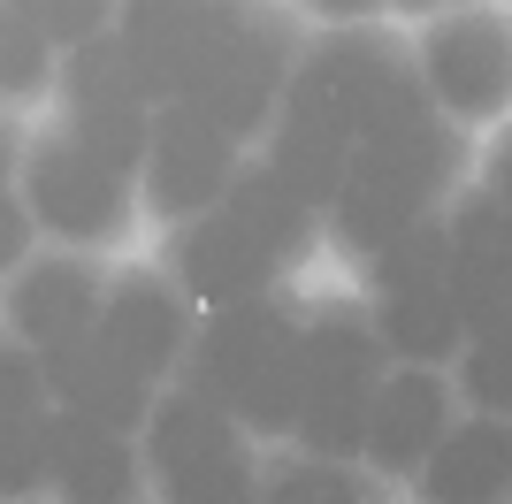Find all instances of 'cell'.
Segmentation results:
<instances>
[{
  "instance_id": "8",
  "label": "cell",
  "mask_w": 512,
  "mask_h": 504,
  "mask_svg": "<svg viewBox=\"0 0 512 504\" xmlns=\"http://www.w3.org/2000/svg\"><path fill=\"white\" fill-rule=\"evenodd\" d=\"M161 275L192 298L199 314L237 306V298L283 291V260H276V252H260L222 207H214V214H192V222H169V237H161Z\"/></svg>"
},
{
  "instance_id": "17",
  "label": "cell",
  "mask_w": 512,
  "mask_h": 504,
  "mask_svg": "<svg viewBox=\"0 0 512 504\" xmlns=\"http://www.w3.org/2000/svg\"><path fill=\"white\" fill-rule=\"evenodd\" d=\"M222 8V0H214ZM276 92H283V69H268L260 54H245V46L222 31L207 54V69H199V84L184 92V107L192 115H207L230 146H245V138H268V123H276Z\"/></svg>"
},
{
  "instance_id": "26",
  "label": "cell",
  "mask_w": 512,
  "mask_h": 504,
  "mask_svg": "<svg viewBox=\"0 0 512 504\" xmlns=\"http://www.w3.org/2000/svg\"><path fill=\"white\" fill-rule=\"evenodd\" d=\"M62 130L92 161H107L115 176L138 184V161H146V138H153V107H85V115H62Z\"/></svg>"
},
{
  "instance_id": "13",
  "label": "cell",
  "mask_w": 512,
  "mask_h": 504,
  "mask_svg": "<svg viewBox=\"0 0 512 504\" xmlns=\"http://www.w3.org/2000/svg\"><path fill=\"white\" fill-rule=\"evenodd\" d=\"M39 367H46V405H62V413L92 420V428H115V436H138V420H146L153 390H161V382H146L100 329L62 344V352H46Z\"/></svg>"
},
{
  "instance_id": "20",
  "label": "cell",
  "mask_w": 512,
  "mask_h": 504,
  "mask_svg": "<svg viewBox=\"0 0 512 504\" xmlns=\"http://www.w3.org/2000/svg\"><path fill=\"white\" fill-rule=\"evenodd\" d=\"M222 214H230V222H237L245 237H253L260 252H276L283 268H299L306 252L321 245V214L306 207V199H299L291 184H283V176H276L268 161H260V153H253V161H237V168H230Z\"/></svg>"
},
{
  "instance_id": "3",
  "label": "cell",
  "mask_w": 512,
  "mask_h": 504,
  "mask_svg": "<svg viewBox=\"0 0 512 504\" xmlns=\"http://www.w3.org/2000/svg\"><path fill=\"white\" fill-rule=\"evenodd\" d=\"M16 199L31 207L39 237H54L62 252H100L130 230L138 214V184L115 176L107 161H92L69 130H46L39 146H23L16 161Z\"/></svg>"
},
{
  "instance_id": "36",
  "label": "cell",
  "mask_w": 512,
  "mask_h": 504,
  "mask_svg": "<svg viewBox=\"0 0 512 504\" xmlns=\"http://www.w3.org/2000/svg\"><path fill=\"white\" fill-rule=\"evenodd\" d=\"M383 8H444L451 16V8H482V0H383Z\"/></svg>"
},
{
  "instance_id": "28",
  "label": "cell",
  "mask_w": 512,
  "mask_h": 504,
  "mask_svg": "<svg viewBox=\"0 0 512 504\" xmlns=\"http://www.w3.org/2000/svg\"><path fill=\"white\" fill-rule=\"evenodd\" d=\"M360 275H367V291H398V283H428V275H444V214L413 222V230L398 237L390 252H375Z\"/></svg>"
},
{
  "instance_id": "21",
  "label": "cell",
  "mask_w": 512,
  "mask_h": 504,
  "mask_svg": "<svg viewBox=\"0 0 512 504\" xmlns=\"http://www.w3.org/2000/svg\"><path fill=\"white\" fill-rule=\"evenodd\" d=\"M413 222H428V207L421 199H406L398 184H383V176H367L360 161L344 168V184H337V199L321 207V237L352 260V268H367L375 252H390L398 237L413 230Z\"/></svg>"
},
{
  "instance_id": "30",
  "label": "cell",
  "mask_w": 512,
  "mask_h": 504,
  "mask_svg": "<svg viewBox=\"0 0 512 504\" xmlns=\"http://www.w3.org/2000/svg\"><path fill=\"white\" fill-rule=\"evenodd\" d=\"M169 504H260V466L253 451L237 443V451H222L214 466H199V474H184L176 489H161Z\"/></svg>"
},
{
  "instance_id": "12",
  "label": "cell",
  "mask_w": 512,
  "mask_h": 504,
  "mask_svg": "<svg viewBox=\"0 0 512 504\" xmlns=\"http://www.w3.org/2000/svg\"><path fill=\"white\" fill-rule=\"evenodd\" d=\"M39 443H46V497L54 504H146L153 497L138 436H115V428H92V420L46 405Z\"/></svg>"
},
{
  "instance_id": "18",
  "label": "cell",
  "mask_w": 512,
  "mask_h": 504,
  "mask_svg": "<svg viewBox=\"0 0 512 504\" xmlns=\"http://www.w3.org/2000/svg\"><path fill=\"white\" fill-rule=\"evenodd\" d=\"M367 321L390 367H451V352L467 344V321L451 306L444 275L428 283H398V291H367Z\"/></svg>"
},
{
  "instance_id": "34",
  "label": "cell",
  "mask_w": 512,
  "mask_h": 504,
  "mask_svg": "<svg viewBox=\"0 0 512 504\" xmlns=\"http://www.w3.org/2000/svg\"><path fill=\"white\" fill-rule=\"evenodd\" d=\"M306 16H321V23H375V8L383 0H299Z\"/></svg>"
},
{
  "instance_id": "29",
  "label": "cell",
  "mask_w": 512,
  "mask_h": 504,
  "mask_svg": "<svg viewBox=\"0 0 512 504\" xmlns=\"http://www.w3.org/2000/svg\"><path fill=\"white\" fill-rule=\"evenodd\" d=\"M8 8H16V16L31 23L54 54H69L77 39H92V31H107V23H115V8H123V0H8Z\"/></svg>"
},
{
  "instance_id": "32",
  "label": "cell",
  "mask_w": 512,
  "mask_h": 504,
  "mask_svg": "<svg viewBox=\"0 0 512 504\" xmlns=\"http://www.w3.org/2000/svg\"><path fill=\"white\" fill-rule=\"evenodd\" d=\"M31 413H46V367L31 344L0 329V420H31Z\"/></svg>"
},
{
  "instance_id": "27",
  "label": "cell",
  "mask_w": 512,
  "mask_h": 504,
  "mask_svg": "<svg viewBox=\"0 0 512 504\" xmlns=\"http://www.w3.org/2000/svg\"><path fill=\"white\" fill-rule=\"evenodd\" d=\"M54 62H62V54H54V46L0 0V107H8V100H16V107L46 100V92H54Z\"/></svg>"
},
{
  "instance_id": "22",
  "label": "cell",
  "mask_w": 512,
  "mask_h": 504,
  "mask_svg": "<svg viewBox=\"0 0 512 504\" xmlns=\"http://www.w3.org/2000/svg\"><path fill=\"white\" fill-rule=\"evenodd\" d=\"M260 161H268L283 184H291L306 207L321 214L329 199H337L344 168H352V146H344L337 130H314V123H291V115H276V123H268V153H260Z\"/></svg>"
},
{
  "instance_id": "33",
  "label": "cell",
  "mask_w": 512,
  "mask_h": 504,
  "mask_svg": "<svg viewBox=\"0 0 512 504\" xmlns=\"http://www.w3.org/2000/svg\"><path fill=\"white\" fill-rule=\"evenodd\" d=\"M31 252H39V222H31V207H23L16 184H8V191H0V283H8Z\"/></svg>"
},
{
  "instance_id": "37",
  "label": "cell",
  "mask_w": 512,
  "mask_h": 504,
  "mask_svg": "<svg viewBox=\"0 0 512 504\" xmlns=\"http://www.w3.org/2000/svg\"><path fill=\"white\" fill-rule=\"evenodd\" d=\"M31 504H46V497H31Z\"/></svg>"
},
{
  "instance_id": "11",
  "label": "cell",
  "mask_w": 512,
  "mask_h": 504,
  "mask_svg": "<svg viewBox=\"0 0 512 504\" xmlns=\"http://www.w3.org/2000/svg\"><path fill=\"white\" fill-rule=\"evenodd\" d=\"M451 382L444 367H383V382L367 390V436L360 466L375 482H413V466L436 451V436L451 428Z\"/></svg>"
},
{
  "instance_id": "35",
  "label": "cell",
  "mask_w": 512,
  "mask_h": 504,
  "mask_svg": "<svg viewBox=\"0 0 512 504\" xmlns=\"http://www.w3.org/2000/svg\"><path fill=\"white\" fill-rule=\"evenodd\" d=\"M16 161H23V138H16L8 123H0V191L16 184Z\"/></svg>"
},
{
  "instance_id": "14",
  "label": "cell",
  "mask_w": 512,
  "mask_h": 504,
  "mask_svg": "<svg viewBox=\"0 0 512 504\" xmlns=\"http://www.w3.org/2000/svg\"><path fill=\"white\" fill-rule=\"evenodd\" d=\"M245 428L214 398H199L192 382H169V390H153L146 420H138V459H146V482L153 489H176L184 474L214 466L222 451H237Z\"/></svg>"
},
{
  "instance_id": "25",
  "label": "cell",
  "mask_w": 512,
  "mask_h": 504,
  "mask_svg": "<svg viewBox=\"0 0 512 504\" xmlns=\"http://www.w3.org/2000/svg\"><path fill=\"white\" fill-rule=\"evenodd\" d=\"M444 382L474 420H505V405H512V344L505 336H467V344L451 352Z\"/></svg>"
},
{
  "instance_id": "9",
  "label": "cell",
  "mask_w": 512,
  "mask_h": 504,
  "mask_svg": "<svg viewBox=\"0 0 512 504\" xmlns=\"http://www.w3.org/2000/svg\"><path fill=\"white\" fill-rule=\"evenodd\" d=\"M100 291H107V275L92 268L85 252H31L0 283V329L46 359V352H62V344L100 329Z\"/></svg>"
},
{
  "instance_id": "16",
  "label": "cell",
  "mask_w": 512,
  "mask_h": 504,
  "mask_svg": "<svg viewBox=\"0 0 512 504\" xmlns=\"http://www.w3.org/2000/svg\"><path fill=\"white\" fill-rule=\"evenodd\" d=\"M352 161H360L367 176L398 184L406 199H421L428 214H444L459 176H467V138H459V123H444V115H413V123L352 146Z\"/></svg>"
},
{
  "instance_id": "4",
  "label": "cell",
  "mask_w": 512,
  "mask_h": 504,
  "mask_svg": "<svg viewBox=\"0 0 512 504\" xmlns=\"http://www.w3.org/2000/svg\"><path fill=\"white\" fill-rule=\"evenodd\" d=\"M505 153H490V176L444 207V291L467 321V336H505L512 314V191Z\"/></svg>"
},
{
  "instance_id": "31",
  "label": "cell",
  "mask_w": 512,
  "mask_h": 504,
  "mask_svg": "<svg viewBox=\"0 0 512 504\" xmlns=\"http://www.w3.org/2000/svg\"><path fill=\"white\" fill-rule=\"evenodd\" d=\"M31 497H46L39 413L31 420H0V504H31Z\"/></svg>"
},
{
  "instance_id": "6",
  "label": "cell",
  "mask_w": 512,
  "mask_h": 504,
  "mask_svg": "<svg viewBox=\"0 0 512 504\" xmlns=\"http://www.w3.org/2000/svg\"><path fill=\"white\" fill-rule=\"evenodd\" d=\"M245 153L192 107H153V138H146V161H138V199H146L161 222H192V214H214L222 191H230V168Z\"/></svg>"
},
{
  "instance_id": "2",
  "label": "cell",
  "mask_w": 512,
  "mask_h": 504,
  "mask_svg": "<svg viewBox=\"0 0 512 504\" xmlns=\"http://www.w3.org/2000/svg\"><path fill=\"white\" fill-rule=\"evenodd\" d=\"M176 382H192L199 398H214L245 436H291V413H299V398H306L299 314L283 306V291L199 314Z\"/></svg>"
},
{
  "instance_id": "7",
  "label": "cell",
  "mask_w": 512,
  "mask_h": 504,
  "mask_svg": "<svg viewBox=\"0 0 512 504\" xmlns=\"http://www.w3.org/2000/svg\"><path fill=\"white\" fill-rule=\"evenodd\" d=\"M115 39H123V62L146 92V107H176L222 39V8L214 0H123Z\"/></svg>"
},
{
  "instance_id": "5",
  "label": "cell",
  "mask_w": 512,
  "mask_h": 504,
  "mask_svg": "<svg viewBox=\"0 0 512 504\" xmlns=\"http://www.w3.org/2000/svg\"><path fill=\"white\" fill-rule=\"evenodd\" d=\"M413 77L444 123H497L512 100V23L497 8H451L421 31Z\"/></svg>"
},
{
  "instance_id": "19",
  "label": "cell",
  "mask_w": 512,
  "mask_h": 504,
  "mask_svg": "<svg viewBox=\"0 0 512 504\" xmlns=\"http://www.w3.org/2000/svg\"><path fill=\"white\" fill-rule=\"evenodd\" d=\"M299 367L306 390H375L383 382V344H375V321H367L360 298H321L299 314Z\"/></svg>"
},
{
  "instance_id": "23",
  "label": "cell",
  "mask_w": 512,
  "mask_h": 504,
  "mask_svg": "<svg viewBox=\"0 0 512 504\" xmlns=\"http://www.w3.org/2000/svg\"><path fill=\"white\" fill-rule=\"evenodd\" d=\"M54 92H62V115H85V107H146V92H138V77H130V62H123L115 23L92 31V39H77L62 62H54Z\"/></svg>"
},
{
  "instance_id": "10",
  "label": "cell",
  "mask_w": 512,
  "mask_h": 504,
  "mask_svg": "<svg viewBox=\"0 0 512 504\" xmlns=\"http://www.w3.org/2000/svg\"><path fill=\"white\" fill-rule=\"evenodd\" d=\"M192 329H199V306L176 291L161 268H123L107 275L100 291V336L138 367L146 382H176L184 375V352H192Z\"/></svg>"
},
{
  "instance_id": "1",
  "label": "cell",
  "mask_w": 512,
  "mask_h": 504,
  "mask_svg": "<svg viewBox=\"0 0 512 504\" xmlns=\"http://www.w3.org/2000/svg\"><path fill=\"white\" fill-rule=\"evenodd\" d=\"M276 115L314 130H337L344 146H367L383 130L413 123V115H436L413 77V46L383 23H329L321 39L299 46V62L276 92Z\"/></svg>"
},
{
  "instance_id": "15",
  "label": "cell",
  "mask_w": 512,
  "mask_h": 504,
  "mask_svg": "<svg viewBox=\"0 0 512 504\" xmlns=\"http://www.w3.org/2000/svg\"><path fill=\"white\" fill-rule=\"evenodd\" d=\"M421 504H512V428L505 420H451L436 451L413 466Z\"/></svg>"
},
{
  "instance_id": "24",
  "label": "cell",
  "mask_w": 512,
  "mask_h": 504,
  "mask_svg": "<svg viewBox=\"0 0 512 504\" xmlns=\"http://www.w3.org/2000/svg\"><path fill=\"white\" fill-rule=\"evenodd\" d=\"M260 504H383L375 474L360 466H337V459H283L260 474Z\"/></svg>"
}]
</instances>
